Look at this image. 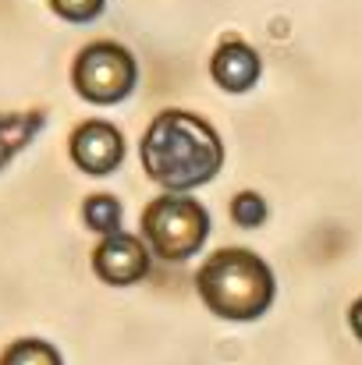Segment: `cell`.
<instances>
[{
    "instance_id": "8fae6325",
    "label": "cell",
    "mask_w": 362,
    "mask_h": 365,
    "mask_svg": "<svg viewBox=\"0 0 362 365\" xmlns=\"http://www.w3.org/2000/svg\"><path fill=\"white\" fill-rule=\"evenodd\" d=\"M231 220L238 227H248V231L259 227V224H266V199L259 192H238L231 199Z\"/></svg>"
},
{
    "instance_id": "3957f363",
    "label": "cell",
    "mask_w": 362,
    "mask_h": 365,
    "mask_svg": "<svg viewBox=\"0 0 362 365\" xmlns=\"http://www.w3.org/2000/svg\"><path fill=\"white\" fill-rule=\"evenodd\" d=\"M210 238V210L192 195L164 192L142 210V242L164 262L192 259Z\"/></svg>"
},
{
    "instance_id": "30bf717a",
    "label": "cell",
    "mask_w": 362,
    "mask_h": 365,
    "mask_svg": "<svg viewBox=\"0 0 362 365\" xmlns=\"http://www.w3.org/2000/svg\"><path fill=\"white\" fill-rule=\"evenodd\" d=\"M0 365H64V359H61V351L50 341H43V337H21V341H14V344L4 348Z\"/></svg>"
},
{
    "instance_id": "8992f818",
    "label": "cell",
    "mask_w": 362,
    "mask_h": 365,
    "mask_svg": "<svg viewBox=\"0 0 362 365\" xmlns=\"http://www.w3.org/2000/svg\"><path fill=\"white\" fill-rule=\"evenodd\" d=\"M93 273L111 287H131L149 273V248L135 235H111L93 248Z\"/></svg>"
},
{
    "instance_id": "7a4b0ae2",
    "label": "cell",
    "mask_w": 362,
    "mask_h": 365,
    "mask_svg": "<svg viewBox=\"0 0 362 365\" xmlns=\"http://www.w3.org/2000/svg\"><path fill=\"white\" fill-rule=\"evenodd\" d=\"M196 291L213 316L228 323H252L273 305L277 280L266 259H259L252 248H217L199 266Z\"/></svg>"
},
{
    "instance_id": "277c9868",
    "label": "cell",
    "mask_w": 362,
    "mask_h": 365,
    "mask_svg": "<svg viewBox=\"0 0 362 365\" xmlns=\"http://www.w3.org/2000/svg\"><path fill=\"white\" fill-rule=\"evenodd\" d=\"M135 82H139V64H135L131 50H124L114 39H96L75 53L71 86L86 103L114 107L131 96Z\"/></svg>"
},
{
    "instance_id": "7c38bea8",
    "label": "cell",
    "mask_w": 362,
    "mask_h": 365,
    "mask_svg": "<svg viewBox=\"0 0 362 365\" xmlns=\"http://www.w3.org/2000/svg\"><path fill=\"white\" fill-rule=\"evenodd\" d=\"M50 7H54L57 18H64L71 25H86V21L104 14L107 0H50Z\"/></svg>"
},
{
    "instance_id": "6da1fadb",
    "label": "cell",
    "mask_w": 362,
    "mask_h": 365,
    "mask_svg": "<svg viewBox=\"0 0 362 365\" xmlns=\"http://www.w3.org/2000/svg\"><path fill=\"white\" fill-rule=\"evenodd\" d=\"M142 167L164 192L188 195L210 185L224 167V142L217 128L192 110H160L142 135Z\"/></svg>"
},
{
    "instance_id": "9c48e42d",
    "label": "cell",
    "mask_w": 362,
    "mask_h": 365,
    "mask_svg": "<svg viewBox=\"0 0 362 365\" xmlns=\"http://www.w3.org/2000/svg\"><path fill=\"white\" fill-rule=\"evenodd\" d=\"M82 220L93 235L100 238H111V235H121V220H124V210H121L118 195L111 192H96V195H86L82 202Z\"/></svg>"
},
{
    "instance_id": "5b68a950",
    "label": "cell",
    "mask_w": 362,
    "mask_h": 365,
    "mask_svg": "<svg viewBox=\"0 0 362 365\" xmlns=\"http://www.w3.org/2000/svg\"><path fill=\"white\" fill-rule=\"evenodd\" d=\"M71 163L89 178H107L124 163V135L111 121H82L68 138Z\"/></svg>"
},
{
    "instance_id": "52a82bcc",
    "label": "cell",
    "mask_w": 362,
    "mask_h": 365,
    "mask_svg": "<svg viewBox=\"0 0 362 365\" xmlns=\"http://www.w3.org/2000/svg\"><path fill=\"white\" fill-rule=\"evenodd\" d=\"M210 75L224 93H248L263 75V61L245 39H224L210 57Z\"/></svg>"
},
{
    "instance_id": "ba28073f",
    "label": "cell",
    "mask_w": 362,
    "mask_h": 365,
    "mask_svg": "<svg viewBox=\"0 0 362 365\" xmlns=\"http://www.w3.org/2000/svg\"><path fill=\"white\" fill-rule=\"evenodd\" d=\"M46 128L43 110H25V114H0V170Z\"/></svg>"
},
{
    "instance_id": "4fadbf2b",
    "label": "cell",
    "mask_w": 362,
    "mask_h": 365,
    "mask_svg": "<svg viewBox=\"0 0 362 365\" xmlns=\"http://www.w3.org/2000/svg\"><path fill=\"white\" fill-rule=\"evenodd\" d=\"M348 327H352V334L362 341V294L352 302V309H348Z\"/></svg>"
}]
</instances>
